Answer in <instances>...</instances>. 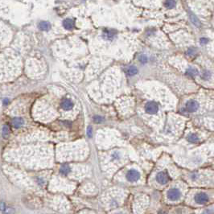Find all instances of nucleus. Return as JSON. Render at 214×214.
<instances>
[{
    "label": "nucleus",
    "instance_id": "13",
    "mask_svg": "<svg viewBox=\"0 0 214 214\" xmlns=\"http://www.w3.org/2000/svg\"><path fill=\"white\" fill-rule=\"evenodd\" d=\"M188 140L192 143H196L199 142V138H198V136L196 135V134H190L188 136Z\"/></svg>",
    "mask_w": 214,
    "mask_h": 214
},
{
    "label": "nucleus",
    "instance_id": "5",
    "mask_svg": "<svg viewBox=\"0 0 214 214\" xmlns=\"http://www.w3.org/2000/svg\"><path fill=\"white\" fill-rule=\"evenodd\" d=\"M157 182L160 184H168L169 181V176L165 172H160L157 174L156 175Z\"/></svg>",
    "mask_w": 214,
    "mask_h": 214
},
{
    "label": "nucleus",
    "instance_id": "18",
    "mask_svg": "<svg viewBox=\"0 0 214 214\" xmlns=\"http://www.w3.org/2000/svg\"><path fill=\"white\" fill-rule=\"evenodd\" d=\"M164 5H165L166 7H168V8H173V7H175V5H176V2H175V1H166L165 2H164Z\"/></svg>",
    "mask_w": 214,
    "mask_h": 214
},
{
    "label": "nucleus",
    "instance_id": "21",
    "mask_svg": "<svg viewBox=\"0 0 214 214\" xmlns=\"http://www.w3.org/2000/svg\"><path fill=\"white\" fill-rule=\"evenodd\" d=\"M93 121H94L96 123H100V122H101L103 121V117H101V116L96 115L93 117Z\"/></svg>",
    "mask_w": 214,
    "mask_h": 214
},
{
    "label": "nucleus",
    "instance_id": "12",
    "mask_svg": "<svg viewBox=\"0 0 214 214\" xmlns=\"http://www.w3.org/2000/svg\"><path fill=\"white\" fill-rule=\"evenodd\" d=\"M137 73H138V69H136L134 66L129 67L127 70V74L130 76H134V75H135Z\"/></svg>",
    "mask_w": 214,
    "mask_h": 214
},
{
    "label": "nucleus",
    "instance_id": "22",
    "mask_svg": "<svg viewBox=\"0 0 214 214\" xmlns=\"http://www.w3.org/2000/svg\"><path fill=\"white\" fill-rule=\"evenodd\" d=\"M87 134H88V136L89 137H91V136L93 135V129H92V127H88V129H87Z\"/></svg>",
    "mask_w": 214,
    "mask_h": 214
},
{
    "label": "nucleus",
    "instance_id": "14",
    "mask_svg": "<svg viewBox=\"0 0 214 214\" xmlns=\"http://www.w3.org/2000/svg\"><path fill=\"white\" fill-rule=\"evenodd\" d=\"M105 36L109 39H112L114 38V36H115V32L112 30H106L104 32Z\"/></svg>",
    "mask_w": 214,
    "mask_h": 214
},
{
    "label": "nucleus",
    "instance_id": "2",
    "mask_svg": "<svg viewBox=\"0 0 214 214\" xmlns=\"http://www.w3.org/2000/svg\"><path fill=\"white\" fill-rule=\"evenodd\" d=\"M182 196V192L177 188H172L167 192V198L169 201H178Z\"/></svg>",
    "mask_w": 214,
    "mask_h": 214
},
{
    "label": "nucleus",
    "instance_id": "16",
    "mask_svg": "<svg viewBox=\"0 0 214 214\" xmlns=\"http://www.w3.org/2000/svg\"><path fill=\"white\" fill-rule=\"evenodd\" d=\"M190 18H191V20H192V22L193 23V24L194 25H196V27H200V20L198 19L197 18H196L194 15H192V14H191L190 15Z\"/></svg>",
    "mask_w": 214,
    "mask_h": 214
},
{
    "label": "nucleus",
    "instance_id": "3",
    "mask_svg": "<svg viewBox=\"0 0 214 214\" xmlns=\"http://www.w3.org/2000/svg\"><path fill=\"white\" fill-rule=\"evenodd\" d=\"M127 180L130 182H137L141 177L140 173L135 169H131L127 172L126 175Z\"/></svg>",
    "mask_w": 214,
    "mask_h": 214
},
{
    "label": "nucleus",
    "instance_id": "6",
    "mask_svg": "<svg viewBox=\"0 0 214 214\" xmlns=\"http://www.w3.org/2000/svg\"><path fill=\"white\" fill-rule=\"evenodd\" d=\"M186 109L189 112H195L199 109V103L195 100H190L186 103Z\"/></svg>",
    "mask_w": 214,
    "mask_h": 214
},
{
    "label": "nucleus",
    "instance_id": "1",
    "mask_svg": "<svg viewBox=\"0 0 214 214\" xmlns=\"http://www.w3.org/2000/svg\"><path fill=\"white\" fill-rule=\"evenodd\" d=\"M210 198L205 192H198L193 196V202L197 205H205L209 203Z\"/></svg>",
    "mask_w": 214,
    "mask_h": 214
},
{
    "label": "nucleus",
    "instance_id": "25",
    "mask_svg": "<svg viewBox=\"0 0 214 214\" xmlns=\"http://www.w3.org/2000/svg\"><path fill=\"white\" fill-rule=\"evenodd\" d=\"M195 52H196V50L194 49H189V50H188V55H193V54H195Z\"/></svg>",
    "mask_w": 214,
    "mask_h": 214
},
{
    "label": "nucleus",
    "instance_id": "15",
    "mask_svg": "<svg viewBox=\"0 0 214 214\" xmlns=\"http://www.w3.org/2000/svg\"><path fill=\"white\" fill-rule=\"evenodd\" d=\"M2 136H3V138H7L8 136H9L10 134V129H9V127L8 126H7V125H5V126H3V127H2Z\"/></svg>",
    "mask_w": 214,
    "mask_h": 214
},
{
    "label": "nucleus",
    "instance_id": "19",
    "mask_svg": "<svg viewBox=\"0 0 214 214\" xmlns=\"http://www.w3.org/2000/svg\"><path fill=\"white\" fill-rule=\"evenodd\" d=\"M201 214H213V208L212 206L208 207L201 211Z\"/></svg>",
    "mask_w": 214,
    "mask_h": 214
},
{
    "label": "nucleus",
    "instance_id": "27",
    "mask_svg": "<svg viewBox=\"0 0 214 214\" xmlns=\"http://www.w3.org/2000/svg\"><path fill=\"white\" fill-rule=\"evenodd\" d=\"M113 214H125V213H123L122 212H114V213H113Z\"/></svg>",
    "mask_w": 214,
    "mask_h": 214
},
{
    "label": "nucleus",
    "instance_id": "24",
    "mask_svg": "<svg viewBox=\"0 0 214 214\" xmlns=\"http://www.w3.org/2000/svg\"><path fill=\"white\" fill-rule=\"evenodd\" d=\"M112 157H113V159H120V155H119V154L117 153V152H114V153L112 155Z\"/></svg>",
    "mask_w": 214,
    "mask_h": 214
},
{
    "label": "nucleus",
    "instance_id": "20",
    "mask_svg": "<svg viewBox=\"0 0 214 214\" xmlns=\"http://www.w3.org/2000/svg\"><path fill=\"white\" fill-rule=\"evenodd\" d=\"M139 61H140L141 63H143V64H146V63L148 62V57H147V56H139Z\"/></svg>",
    "mask_w": 214,
    "mask_h": 214
},
{
    "label": "nucleus",
    "instance_id": "26",
    "mask_svg": "<svg viewBox=\"0 0 214 214\" xmlns=\"http://www.w3.org/2000/svg\"><path fill=\"white\" fill-rule=\"evenodd\" d=\"M200 43H202V44H207L208 39H206V38H202V39H200Z\"/></svg>",
    "mask_w": 214,
    "mask_h": 214
},
{
    "label": "nucleus",
    "instance_id": "11",
    "mask_svg": "<svg viewBox=\"0 0 214 214\" xmlns=\"http://www.w3.org/2000/svg\"><path fill=\"white\" fill-rule=\"evenodd\" d=\"M39 29L42 31H48L50 29L51 25L49 22H46V21H42V22H40V23H39Z\"/></svg>",
    "mask_w": 214,
    "mask_h": 214
},
{
    "label": "nucleus",
    "instance_id": "8",
    "mask_svg": "<svg viewBox=\"0 0 214 214\" xmlns=\"http://www.w3.org/2000/svg\"><path fill=\"white\" fill-rule=\"evenodd\" d=\"M63 25H64L65 28L67 29V30H71L74 27V22L71 19H66L63 22Z\"/></svg>",
    "mask_w": 214,
    "mask_h": 214
},
{
    "label": "nucleus",
    "instance_id": "10",
    "mask_svg": "<svg viewBox=\"0 0 214 214\" xmlns=\"http://www.w3.org/2000/svg\"><path fill=\"white\" fill-rule=\"evenodd\" d=\"M71 172V168L67 164H64L60 167V172L64 175H67L68 174H69Z\"/></svg>",
    "mask_w": 214,
    "mask_h": 214
},
{
    "label": "nucleus",
    "instance_id": "4",
    "mask_svg": "<svg viewBox=\"0 0 214 214\" xmlns=\"http://www.w3.org/2000/svg\"><path fill=\"white\" fill-rule=\"evenodd\" d=\"M145 110L147 111V113L150 114H156L158 112L159 107H158V105L155 102L150 101L146 105Z\"/></svg>",
    "mask_w": 214,
    "mask_h": 214
},
{
    "label": "nucleus",
    "instance_id": "23",
    "mask_svg": "<svg viewBox=\"0 0 214 214\" xmlns=\"http://www.w3.org/2000/svg\"><path fill=\"white\" fill-rule=\"evenodd\" d=\"M203 76H204V78H205V79L209 78L210 73H209V72H208V71H205V72H204V74H203Z\"/></svg>",
    "mask_w": 214,
    "mask_h": 214
},
{
    "label": "nucleus",
    "instance_id": "17",
    "mask_svg": "<svg viewBox=\"0 0 214 214\" xmlns=\"http://www.w3.org/2000/svg\"><path fill=\"white\" fill-rule=\"evenodd\" d=\"M187 74L191 76H195L196 75H198L197 69H192V68L188 69V70H187Z\"/></svg>",
    "mask_w": 214,
    "mask_h": 214
},
{
    "label": "nucleus",
    "instance_id": "9",
    "mask_svg": "<svg viewBox=\"0 0 214 214\" xmlns=\"http://www.w3.org/2000/svg\"><path fill=\"white\" fill-rule=\"evenodd\" d=\"M23 120L21 117H15L14 119L12 120V125L14 126L15 128H19L23 125Z\"/></svg>",
    "mask_w": 214,
    "mask_h": 214
},
{
    "label": "nucleus",
    "instance_id": "7",
    "mask_svg": "<svg viewBox=\"0 0 214 214\" xmlns=\"http://www.w3.org/2000/svg\"><path fill=\"white\" fill-rule=\"evenodd\" d=\"M61 107L65 110H72L73 107V103L69 99H65L61 102Z\"/></svg>",
    "mask_w": 214,
    "mask_h": 214
}]
</instances>
